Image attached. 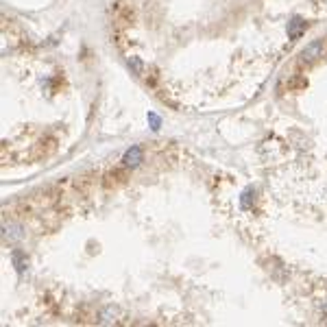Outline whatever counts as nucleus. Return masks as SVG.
<instances>
[{"mask_svg": "<svg viewBox=\"0 0 327 327\" xmlns=\"http://www.w3.org/2000/svg\"><path fill=\"white\" fill-rule=\"evenodd\" d=\"M148 120H150V124H153V129H155V131L159 129V118H157L155 114H148Z\"/></svg>", "mask_w": 327, "mask_h": 327, "instance_id": "nucleus-5", "label": "nucleus"}, {"mask_svg": "<svg viewBox=\"0 0 327 327\" xmlns=\"http://www.w3.org/2000/svg\"><path fill=\"white\" fill-rule=\"evenodd\" d=\"M303 31H305V22L301 18H294L292 22H288V37L290 39H297Z\"/></svg>", "mask_w": 327, "mask_h": 327, "instance_id": "nucleus-3", "label": "nucleus"}, {"mask_svg": "<svg viewBox=\"0 0 327 327\" xmlns=\"http://www.w3.org/2000/svg\"><path fill=\"white\" fill-rule=\"evenodd\" d=\"M142 157H144V153H142L140 146H131L127 153H124V157H122V166H124V168H135V166H140Z\"/></svg>", "mask_w": 327, "mask_h": 327, "instance_id": "nucleus-2", "label": "nucleus"}, {"mask_svg": "<svg viewBox=\"0 0 327 327\" xmlns=\"http://www.w3.org/2000/svg\"><path fill=\"white\" fill-rule=\"evenodd\" d=\"M249 203H251V192H244V196H242V207H249Z\"/></svg>", "mask_w": 327, "mask_h": 327, "instance_id": "nucleus-6", "label": "nucleus"}, {"mask_svg": "<svg viewBox=\"0 0 327 327\" xmlns=\"http://www.w3.org/2000/svg\"><path fill=\"white\" fill-rule=\"evenodd\" d=\"M129 65H133V70L137 72V74H140V72H142V63H140V61H137V59H135V57H131V59H129Z\"/></svg>", "mask_w": 327, "mask_h": 327, "instance_id": "nucleus-4", "label": "nucleus"}, {"mask_svg": "<svg viewBox=\"0 0 327 327\" xmlns=\"http://www.w3.org/2000/svg\"><path fill=\"white\" fill-rule=\"evenodd\" d=\"M323 55H325V39H314L312 44H307L305 48L301 50L299 61L303 65H310V63H316Z\"/></svg>", "mask_w": 327, "mask_h": 327, "instance_id": "nucleus-1", "label": "nucleus"}]
</instances>
